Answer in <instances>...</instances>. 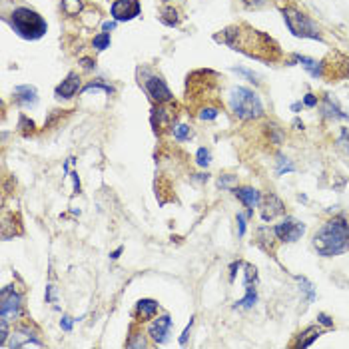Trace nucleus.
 <instances>
[{
  "mask_svg": "<svg viewBox=\"0 0 349 349\" xmlns=\"http://www.w3.org/2000/svg\"><path fill=\"white\" fill-rule=\"evenodd\" d=\"M239 265H241V263L235 261V263H232V267H230V270H232V272H230V279H232V281H233V278H235V270H239Z\"/></svg>",
  "mask_w": 349,
  "mask_h": 349,
  "instance_id": "nucleus-40",
  "label": "nucleus"
},
{
  "mask_svg": "<svg viewBox=\"0 0 349 349\" xmlns=\"http://www.w3.org/2000/svg\"><path fill=\"white\" fill-rule=\"evenodd\" d=\"M160 20L166 26H178L180 24V12L174 6H164L160 10Z\"/></svg>",
  "mask_w": 349,
  "mask_h": 349,
  "instance_id": "nucleus-21",
  "label": "nucleus"
},
{
  "mask_svg": "<svg viewBox=\"0 0 349 349\" xmlns=\"http://www.w3.org/2000/svg\"><path fill=\"white\" fill-rule=\"evenodd\" d=\"M319 335H324V329L317 326H311L307 327L303 333H300V337H298V341L293 343V347H309Z\"/></svg>",
  "mask_w": 349,
  "mask_h": 349,
  "instance_id": "nucleus-18",
  "label": "nucleus"
},
{
  "mask_svg": "<svg viewBox=\"0 0 349 349\" xmlns=\"http://www.w3.org/2000/svg\"><path fill=\"white\" fill-rule=\"evenodd\" d=\"M281 14H283V20H285L289 32L293 36H298V38H311V40H319V42L324 40V36L319 32V26L313 22L307 14H303V12L296 10V8H283Z\"/></svg>",
  "mask_w": 349,
  "mask_h": 349,
  "instance_id": "nucleus-5",
  "label": "nucleus"
},
{
  "mask_svg": "<svg viewBox=\"0 0 349 349\" xmlns=\"http://www.w3.org/2000/svg\"><path fill=\"white\" fill-rule=\"evenodd\" d=\"M303 104H305V106H309V108H315V106H317V96H313V94H305Z\"/></svg>",
  "mask_w": 349,
  "mask_h": 349,
  "instance_id": "nucleus-34",
  "label": "nucleus"
},
{
  "mask_svg": "<svg viewBox=\"0 0 349 349\" xmlns=\"http://www.w3.org/2000/svg\"><path fill=\"white\" fill-rule=\"evenodd\" d=\"M296 60L302 64L303 68L307 70L313 78H321L324 76V62H317V60H311L307 56H302V54H296Z\"/></svg>",
  "mask_w": 349,
  "mask_h": 349,
  "instance_id": "nucleus-19",
  "label": "nucleus"
},
{
  "mask_svg": "<svg viewBox=\"0 0 349 349\" xmlns=\"http://www.w3.org/2000/svg\"><path fill=\"white\" fill-rule=\"evenodd\" d=\"M259 213H261V220L263 222H272L278 216L285 213V206H283V202L279 200L276 194H267L259 202Z\"/></svg>",
  "mask_w": 349,
  "mask_h": 349,
  "instance_id": "nucleus-11",
  "label": "nucleus"
},
{
  "mask_svg": "<svg viewBox=\"0 0 349 349\" xmlns=\"http://www.w3.org/2000/svg\"><path fill=\"white\" fill-rule=\"evenodd\" d=\"M244 281H246V296L239 300V302H235V307H244V309H250V307H254L257 302V272L254 265H250V263H246V272H244Z\"/></svg>",
  "mask_w": 349,
  "mask_h": 349,
  "instance_id": "nucleus-9",
  "label": "nucleus"
},
{
  "mask_svg": "<svg viewBox=\"0 0 349 349\" xmlns=\"http://www.w3.org/2000/svg\"><path fill=\"white\" fill-rule=\"evenodd\" d=\"M296 170V166L289 162L287 158H283V156H279L278 158V174H285V172H293Z\"/></svg>",
  "mask_w": 349,
  "mask_h": 349,
  "instance_id": "nucleus-27",
  "label": "nucleus"
},
{
  "mask_svg": "<svg viewBox=\"0 0 349 349\" xmlns=\"http://www.w3.org/2000/svg\"><path fill=\"white\" fill-rule=\"evenodd\" d=\"M337 144L349 154V130L347 128H341V134H339V138H337Z\"/></svg>",
  "mask_w": 349,
  "mask_h": 349,
  "instance_id": "nucleus-30",
  "label": "nucleus"
},
{
  "mask_svg": "<svg viewBox=\"0 0 349 349\" xmlns=\"http://www.w3.org/2000/svg\"><path fill=\"white\" fill-rule=\"evenodd\" d=\"M317 324H321V326H326L327 329H331V327H333V319H331L327 313H319V315H317Z\"/></svg>",
  "mask_w": 349,
  "mask_h": 349,
  "instance_id": "nucleus-33",
  "label": "nucleus"
},
{
  "mask_svg": "<svg viewBox=\"0 0 349 349\" xmlns=\"http://www.w3.org/2000/svg\"><path fill=\"white\" fill-rule=\"evenodd\" d=\"M196 162H198V166H202V168H208L209 166L211 156H209V152L206 150V148H200V150H198V154H196Z\"/></svg>",
  "mask_w": 349,
  "mask_h": 349,
  "instance_id": "nucleus-26",
  "label": "nucleus"
},
{
  "mask_svg": "<svg viewBox=\"0 0 349 349\" xmlns=\"http://www.w3.org/2000/svg\"><path fill=\"white\" fill-rule=\"evenodd\" d=\"M82 62H84V66H86V68H94V66H96V64H94L92 60H88V58H84Z\"/></svg>",
  "mask_w": 349,
  "mask_h": 349,
  "instance_id": "nucleus-42",
  "label": "nucleus"
},
{
  "mask_svg": "<svg viewBox=\"0 0 349 349\" xmlns=\"http://www.w3.org/2000/svg\"><path fill=\"white\" fill-rule=\"evenodd\" d=\"M156 313H158V302H154V300H140V302L136 303L134 315H136L138 321H148V319H152Z\"/></svg>",
  "mask_w": 349,
  "mask_h": 349,
  "instance_id": "nucleus-17",
  "label": "nucleus"
},
{
  "mask_svg": "<svg viewBox=\"0 0 349 349\" xmlns=\"http://www.w3.org/2000/svg\"><path fill=\"white\" fill-rule=\"evenodd\" d=\"M235 180H237L235 176L228 174V176H224V178H220V180H218V186H220V187H230L233 182H235Z\"/></svg>",
  "mask_w": 349,
  "mask_h": 349,
  "instance_id": "nucleus-32",
  "label": "nucleus"
},
{
  "mask_svg": "<svg viewBox=\"0 0 349 349\" xmlns=\"http://www.w3.org/2000/svg\"><path fill=\"white\" fill-rule=\"evenodd\" d=\"M80 90V76L76 74V72H70L68 76H66V80H62V84H58L56 86V90H54V94H56V98H64V100H70V98H74L76 96V92Z\"/></svg>",
  "mask_w": 349,
  "mask_h": 349,
  "instance_id": "nucleus-15",
  "label": "nucleus"
},
{
  "mask_svg": "<svg viewBox=\"0 0 349 349\" xmlns=\"http://www.w3.org/2000/svg\"><path fill=\"white\" fill-rule=\"evenodd\" d=\"M233 72H237V74H241V76H246V78H248V80H250V82H254V84H256V86H259V78H257V74H254V72H252V70H246V68H237V66H235V68H233Z\"/></svg>",
  "mask_w": 349,
  "mask_h": 349,
  "instance_id": "nucleus-29",
  "label": "nucleus"
},
{
  "mask_svg": "<svg viewBox=\"0 0 349 349\" xmlns=\"http://www.w3.org/2000/svg\"><path fill=\"white\" fill-rule=\"evenodd\" d=\"M90 90H104L106 94H114V92H116V90H114V86H110V84H106V82H100V80L86 84V86L82 88V94L90 92Z\"/></svg>",
  "mask_w": 349,
  "mask_h": 349,
  "instance_id": "nucleus-23",
  "label": "nucleus"
},
{
  "mask_svg": "<svg viewBox=\"0 0 349 349\" xmlns=\"http://www.w3.org/2000/svg\"><path fill=\"white\" fill-rule=\"evenodd\" d=\"M246 6H250V8H259V6H263L267 0H241Z\"/></svg>",
  "mask_w": 349,
  "mask_h": 349,
  "instance_id": "nucleus-37",
  "label": "nucleus"
},
{
  "mask_svg": "<svg viewBox=\"0 0 349 349\" xmlns=\"http://www.w3.org/2000/svg\"><path fill=\"white\" fill-rule=\"evenodd\" d=\"M6 22L10 24V28L14 30L16 36H20L22 40H40L48 32L46 20L32 8H14L12 14L6 18Z\"/></svg>",
  "mask_w": 349,
  "mask_h": 349,
  "instance_id": "nucleus-3",
  "label": "nucleus"
},
{
  "mask_svg": "<svg viewBox=\"0 0 349 349\" xmlns=\"http://www.w3.org/2000/svg\"><path fill=\"white\" fill-rule=\"evenodd\" d=\"M313 250L321 257H335L349 250V224L343 216H335L313 233Z\"/></svg>",
  "mask_w": 349,
  "mask_h": 349,
  "instance_id": "nucleus-2",
  "label": "nucleus"
},
{
  "mask_svg": "<svg viewBox=\"0 0 349 349\" xmlns=\"http://www.w3.org/2000/svg\"><path fill=\"white\" fill-rule=\"evenodd\" d=\"M14 98L24 108H32L38 102V92L34 86H16L14 88Z\"/></svg>",
  "mask_w": 349,
  "mask_h": 349,
  "instance_id": "nucleus-16",
  "label": "nucleus"
},
{
  "mask_svg": "<svg viewBox=\"0 0 349 349\" xmlns=\"http://www.w3.org/2000/svg\"><path fill=\"white\" fill-rule=\"evenodd\" d=\"M8 339V319H4V317H0V345L2 347H6V341Z\"/></svg>",
  "mask_w": 349,
  "mask_h": 349,
  "instance_id": "nucleus-28",
  "label": "nucleus"
},
{
  "mask_svg": "<svg viewBox=\"0 0 349 349\" xmlns=\"http://www.w3.org/2000/svg\"><path fill=\"white\" fill-rule=\"evenodd\" d=\"M303 232H305V224L300 222V220H296V218H285L281 224H278V226L274 228L276 237H278L279 241H283V244H293V241H298V239L303 235Z\"/></svg>",
  "mask_w": 349,
  "mask_h": 349,
  "instance_id": "nucleus-8",
  "label": "nucleus"
},
{
  "mask_svg": "<svg viewBox=\"0 0 349 349\" xmlns=\"http://www.w3.org/2000/svg\"><path fill=\"white\" fill-rule=\"evenodd\" d=\"M230 108H232L233 116L239 118V120H256V118L263 116L261 100L257 98V94L254 90L244 88V86H237L232 90Z\"/></svg>",
  "mask_w": 349,
  "mask_h": 349,
  "instance_id": "nucleus-4",
  "label": "nucleus"
},
{
  "mask_svg": "<svg viewBox=\"0 0 349 349\" xmlns=\"http://www.w3.org/2000/svg\"><path fill=\"white\" fill-rule=\"evenodd\" d=\"M60 326L64 327L66 331H70V329H72V317H68V315H64V317H62V321H60Z\"/></svg>",
  "mask_w": 349,
  "mask_h": 349,
  "instance_id": "nucleus-38",
  "label": "nucleus"
},
{
  "mask_svg": "<svg viewBox=\"0 0 349 349\" xmlns=\"http://www.w3.org/2000/svg\"><path fill=\"white\" fill-rule=\"evenodd\" d=\"M102 28H104V32H110V30H114V28H116V20H112V22H110V20H108V22H104V24H102Z\"/></svg>",
  "mask_w": 349,
  "mask_h": 349,
  "instance_id": "nucleus-39",
  "label": "nucleus"
},
{
  "mask_svg": "<svg viewBox=\"0 0 349 349\" xmlns=\"http://www.w3.org/2000/svg\"><path fill=\"white\" fill-rule=\"evenodd\" d=\"M60 6H62V12H64V14L76 16V14L82 10V0H62Z\"/></svg>",
  "mask_w": 349,
  "mask_h": 349,
  "instance_id": "nucleus-22",
  "label": "nucleus"
},
{
  "mask_svg": "<svg viewBox=\"0 0 349 349\" xmlns=\"http://www.w3.org/2000/svg\"><path fill=\"white\" fill-rule=\"evenodd\" d=\"M321 112L326 114L327 118H349V114L341 112V108L337 106V102H333L329 96H324V104H321Z\"/></svg>",
  "mask_w": 349,
  "mask_h": 349,
  "instance_id": "nucleus-20",
  "label": "nucleus"
},
{
  "mask_svg": "<svg viewBox=\"0 0 349 349\" xmlns=\"http://www.w3.org/2000/svg\"><path fill=\"white\" fill-rule=\"evenodd\" d=\"M237 226H239V230H237V233H239V237L246 233V218L241 216V213H237Z\"/></svg>",
  "mask_w": 349,
  "mask_h": 349,
  "instance_id": "nucleus-36",
  "label": "nucleus"
},
{
  "mask_svg": "<svg viewBox=\"0 0 349 349\" xmlns=\"http://www.w3.org/2000/svg\"><path fill=\"white\" fill-rule=\"evenodd\" d=\"M192 326H194V317L190 319V324H187V327L184 329V333H182V337H180V343H182V345H186L187 335H190V331H192Z\"/></svg>",
  "mask_w": 349,
  "mask_h": 349,
  "instance_id": "nucleus-35",
  "label": "nucleus"
},
{
  "mask_svg": "<svg viewBox=\"0 0 349 349\" xmlns=\"http://www.w3.org/2000/svg\"><path fill=\"white\" fill-rule=\"evenodd\" d=\"M142 6L138 0H114V4L110 6V14L116 22H128L140 16Z\"/></svg>",
  "mask_w": 349,
  "mask_h": 349,
  "instance_id": "nucleus-10",
  "label": "nucleus"
},
{
  "mask_svg": "<svg viewBox=\"0 0 349 349\" xmlns=\"http://www.w3.org/2000/svg\"><path fill=\"white\" fill-rule=\"evenodd\" d=\"M22 311V296L16 291L14 285H6L0 291V317L14 319Z\"/></svg>",
  "mask_w": 349,
  "mask_h": 349,
  "instance_id": "nucleus-7",
  "label": "nucleus"
},
{
  "mask_svg": "<svg viewBox=\"0 0 349 349\" xmlns=\"http://www.w3.org/2000/svg\"><path fill=\"white\" fill-rule=\"evenodd\" d=\"M293 126H296V130H302L303 128V124L300 122V120H296V122H293Z\"/></svg>",
  "mask_w": 349,
  "mask_h": 349,
  "instance_id": "nucleus-44",
  "label": "nucleus"
},
{
  "mask_svg": "<svg viewBox=\"0 0 349 349\" xmlns=\"http://www.w3.org/2000/svg\"><path fill=\"white\" fill-rule=\"evenodd\" d=\"M302 108H303V104H302V102H296V104L291 106V110H293V112H300Z\"/></svg>",
  "mask_w": 349,
  "mask_h": 349,
  "instance_id": "nucleus-41",
  "label": "nucleus"
},
{
  "mask_svg": "<svg viewBox=\"0 0 349 349\" xmlns=\"http://www.w3.org/2000/svg\"><path fill=\"white\" fill-rule=\"evenodd\" d=\"M92 46L98 50V52H102V50H106V48L110 46V34L108 32H100V34H96L92 40Z\"/></svg>",
  "mask_w": 349,
  "mask_h": 349,
  "instance_id": "nucleus-24",
  "label": "nucleus"
},
{
  "mask_svg": "<svg viewBox=\"0 0 349 349\" xmlns=\"http://www.w3.org/2000/svg\"><path fill=\"white\" fill-rule=\"evenodd\" d=\"M170 327H172V317H170V315H162V317H158L156 321L150 324V327H148V335H150L152 341H156V343H166L168 333H170Z\"/></svg>",
  "mask_w": 349,
  "mask_h": 349,
  "instance_id": "nucleus-13",
  "label": "nucleus"
},
{
  "mask_svg": "<svg viewBox=\"0 0 349 349\" xmlns=\"http://www.w3.org/2000/svg\"><path fill=\"white\" fill-rule=\"evenodd\" d=\"M10 347H42V341L28 327H20V329L12 331V343H10Z\"/></svg>",
  "mask_w": 349,
  "mask_h": 349,
  "instance_id": "nucleus-14",
  "label": "nucleus"
},
{
  "mask_svg": "<svg viewBox=\"0 0 349 349\" xmlns=\"http://www.w3.org/2000/svg\"><path fill=\"white\" fill-rule=\"evenodd\" d=\"M216 40L230 46L235 52H241V54L261 60V62H278L281 58V48L278 42L272 36L259 32L248 24L226 28L222 34L216 36Z\"/></svg>",
  "mask_w": 349,
  "mask_h": 349,
  "instance_id": "nucleus-1",
  "label": "nucleus"
},
{
  "mask_svg": "<svg viewBox=\"0 0 349 349\" xmlns=\"http://www.w3.org/2000/svg\"><path fill=\"white\" fill-rule=\"evenodd\" d=\"M218 114H220L218 108H204L200 112V120H213V118H218Z\"/></svg>",
  "mask_w": 349,
  "mask_h": 349,
  "instance_id": "nucleus-31",
  "label": "nucleus"
},
{
  "mask_svg": "<svg viewBox=\"0 0 349 349\" xmlns=\"http://www.w3.org/2000/svg\"><path fill=\"white\" fill-rule=\"evenodd\" d=\"M233 196L248 208V216H254V208H257L259 206V202H261V196H259V192L257 190H254V187H233L232 190Z\"/></svg>",
  "mask_w": 349,
  "mask_h": 349,
  "instance_id": "nucleus-12",
  "label": "nucleus"
},
{
  "mask_svg": "<svg viewBox=\"0 0 349 349\" xmlns=\"http://www.w3.org/2000/svg\"><path fill=\"white\" fill-rule=\"evenodd\" d=\"M138 74H140V84H142V88L146 90V94H148L154 102H158V104H168V102L174 100L172 90L168 88V84L164 82L160 76L152 74L148 68H142Z\"/></svg>",
  "mask_w": 349,
  "mask_h": 349,
  "instance_id": "nucleus-6",
  "label": "nucleus"
},
{
  "mask_svg": "<svg viewBox=\"0 0 349 349\" xmlns=\"http://www.w3.org/2000/svg\"><path fill=\"white\" fill-rule=\"evenodd\" d=\"M172 132H174V138L180 140V142L190 140V136H192V130H190V126H186V124H176Z\"/></svg>",
  "mask_w": 349,
  "mask_h": 349,
  "instance_id": "nucleus-25",
  "label": "nucleus"
},
{
  "mask_svg": "<svg viewBox=\"0 0 349 349\" xmlns=\"http://www.w3.org/2000/svg\"><path fill=\"white\" fill-rule=\"evenodd\" d=\"M120 254H122V248H118L116 252H112V256H110V257H112V259H118V256H120Z\"/></svg>",
  "mask_w": 349,
  "mask_h": 349,
  "instance_id": "nucleus-43",
  "label": "nucleus"
}]
</instances>
